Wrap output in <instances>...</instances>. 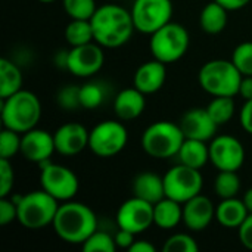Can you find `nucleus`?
Wrapping results in <instances>:
<instances>
[{"mask_svg": "<svg viewBox=\"0 0 252 252\" xmlns=\"http://www.w3.org/2000/svg\"><path fill=\"white\" fill-rule=\"evenodd\" d=\"M90 22L94 41L106 49L124 46L136 31L131 12L118 4L97 6Z\"/></svg>", "mask_w": 252, "mask_h": 252, "instance_id": "obj_1", "label": "nucleus"}, {"mask_svg": "<svg viewBox=\"0 0 252 252\" xmlns=\"http://www.w3.org/2000/svg\"><path fill=\"white\" fill-rule=\"evenodd\" d=\"M65 40L71 47L94 41L90 19H71V22L65 28Z\"/></svg>", "mask_w": 252, "mask_h": 252, "instance_id": "obj_27", "label": "nucleus"}, {"mask_svg": "<svg viewBox=\"0 0 252 252\" xmlns=\"http://www.w3.org/2000/svg\"><path fill=\"white\" fill-rule=\"evenodd\" d=\"M145 106H146L145 93L137 90L134 86L121 90L114 99V112L121 121L136 120L143 114Z\"/></svg>", "mask_w": 252, "mask_h": 252, "instance_id": "obj_20", "label": "nucleus"}, {"mask_svg": "<svg viewBox=\"0 0 252 252\" xmlns=\"http://www.w3.org/2000/svg\"><path fill=\"white\" fill-rule=\"evenodd\" d=\"M134 233H131V232H128V230H126V229H120L117 233H115V236H114V239H115V244H117V247L118 248H123V250H130V247L134 244Z\"/></svg>", "mask_w": 252, "mask_h": 252, "instance_id": "obj_41", "label": "nucleus"}, {"mask_svg": "<svg viewBox=\"0 0 252 252\" xmlns=\"http://www.w3.org/2000/svg\"><path fill=\"white\" fill-rule=\"evenodd\" d=\"M53 152H56V148L52 133L35 127L22 134L21 154L27 161L40 165L41 162L49 161Z\"/></svg>", "mask_w": 252, "mask_h": 252, "instance_id": "obj_15", "label": "nucleus"}, {"mask_svg": "<svg viewBox=\"0 0 252 252\" xmlns=\"http://www.w3.org/2000/svg\"><path fill=\"white\" fill-rule=\"evenodd\" d=\"M185 139L179 124L173 121H157L143 131L140 142L143 151L149 157L167 159L177 157Z\"/></svg>", "mask_w": 252, "mask_h": 252, "instance_id": "obj_6", "label": "nucleus"}, {"mask_svg": "<svg viewBox=\"0 0 252 252\" xmlns=\"http://www.w3.org/2000/svg\"><path fill=\"white\" fill-rule=\"evenodd\" d=\"M232 62L242 75H252V41H244L235 47Z\"/></svg>", "mask_w": 252, "mask_h": 252, "instance_id": "obj_34", "label": "nucleus"}, {"mask_svg": "<svg viewBox=\"0 0 252 252\" xmlns=\"http://www.w3.org/2000/svg\"><path fill=\"white\" fill-rule=\"evenodd\" d=\"M239 121H241V126L242 128L252 134V99L245 100L242 109H241V114H239Z\"/></svg>", "mask_w": 252, "mask_h": 252, "instance_id": "obj_40", "label": "nucleus"}, {"mask_svg": "<svg viewBox=\"0 0 252 252\" xmlns=\"http://www.w3.org/2000/svg\"><path fill=\"white\" fill-rule=\"evenodd\" d=\"M81 247L84 252H114L118 248L114 236L99 230H96Z\"/></svg>", "mask_w": 252, "mask_h": 252, "instance_id": "obj_33", "label": "nucleus"}, {"mask_svg": "<svg viewBox=\"0 0 252 252\" xmlns=\"http://www.w3.org/2000/svg\"><path fill=\"white\" fill-rule=\"evenodd\" d=\"M242 201H244V204H245V207H247L248 213L252 214V188L245 192V195H244Z\"/></svg>", "mask_w": 252, "mask_h": 252, "instance_id": "obj_46", "label": "nucleus"}, {"mask_svg": "<svg viewBox=\"0 0 252 252\" xmlns=\"http://www.w3.org/2000/svg\"><path fill=\"white\" fill-rule=\"evenodd\" d=\"M130 12L136 31L151 35L171 22L173 3L171 0H134Z\"/></svg>", "mask_w": 252, "mask_h": 252, "instance_id": "obj_11", "label": "nucleus"}, {"mask_svg": "<svg viewBox=\"0 0 252 252\" xmlns=\"http://www.w3.org/2000/svg\"><path fill=\"white\" fill-rule=\"evenodd\" d=\"M216 219V207L208 196L196 195L183 204V223L190 232L205 230Z\"/></svg>", "mask_w": 252, "mask_h": 252, "instance_id": "obj_18", "label": "nucleus"}, {"mask_svg": "<svg viewBox=\"0 0 252 252\" xmlns=\"http://www.w3.org/2000/svg\"><path fill=\"white\" fill-rule=\"evenodd\" d=\"M106 97V89L102 83L90 81L80 86V100L81 108L86 109H96L99 108Z\"/></svg>", "mask_w": 252, "mask_h": 252, "instance_id": "obj_30", "label": "nucleus"}, {"mask_svg": "<svg viewBox=\"0 0 252 252\" xmlns=\"http://www.w3.org/2000/svg\"><path fill=\"white\" fill-rule=\"evenodd\" d=\"M12 201L18 207L16 221L30 230H40L46 226H52L61 205L58 199L43 189L15 196Z\"/></svg>", "mask_w": 252, "mask_h": 252, "instance_id": "obj_4", "label": "nucleus"}, {"mask_svg": "<svg viewBox=\"0 0 252 252\" xmlns=\"http://www.w3.org/2000/svg\"><path fill=\"white\" fill-rule=\"evenodd\" d=\"M248 210L242 199L227 198L221 199V202L216 207V219L217 221L227 229H239L241 224L248 217Z\"/></svg>", "mask_w": 252, "mask_h": 252, "instance_id": "obj_22", "label": "nucleus"}, {"mask_svg": "<svg viewBox=\"0 0 252 252\" xmlns=\"http://www.w3.org/2000/svg\"><path fill=\"white\" fill-rule=\"evenodd\" d=\"M190 44V37L188 30L182 24L168 22L154 34H151L149 49L154 59L161 62L173 63L182 59Z\"/></svg>", "mask_w": 252, "mask_h": 252, "instance_id": "obj_7", "label": "nucleus"}, {"mask_svg": "<svg viewBox=\"0 0 252 252\" xmlns=\"http://www.w3.org/2000/svg\"><path fill=\"white\" fill-rule=\"evenodd\" d=\"M216 1L220 3L227 10H239L245 6H248L251 0H216Z\"/></svg>", "mask_w": 252, "mask_h": 252, "instance_id": "obj_43", "label": "nucleus"}, {"mask_svg": "<svg viewBox=\"0 0 252 252\" xmlns=\"http://www.w3.org/2000/svg\"><path fill=\"white\" fill-rule=\"evenodd\" d=\"M68 53L69 50H61L55 55V65L59 68H65L66 69V63H68Z\"/></svg>", "mask_w": 252, "mask_h": 252, "instance_id": "obj_45", "label": "nucleus"}, {"mask_svg": "<svg viewBox=\"0 0 252 252\" xmlns=\"http://www.w3.org/2000/svg\"><path fill=\"white\" fill-rule=\"evenodd\" d=\"M21 142H22V134L3 127L0 133V158L10 159L12 157L19 154Z\"/></svg>", "mask_w": 252, "mask_h": 252, "instance_id": "obj_32", "label": "nucleus"}, {"mask_svg": "<svg viewBox=\"0 0 252 252\" xmlns=\"http://www.w3.org/2000/svg\"><path fill=\"white\" fill-rule=\"evenodd\" d=\"M214 190L221 199L235 198L241 190V179L238 171H219L214 182Z\"/></svg>", "mask_w": 252, "mask_h": 252, "instance_id": "obj_29", "label": "nucleus"}, {"mask_svg": "<svg viewBox=\"0 0 252 252\" xmlns=\"http://www.w3.org/2000/svg\"><path fill=\"white\" fill-rule=\"evenodd\" d=\"M37 1H41V3H52V1H55V0H37Z\"/></svg>", "mask_w": 252, "mask_h": 252, "instance_id": "obj_47", "label": "nucleus"}, {"mask_svg": "<svg viewBox=\"0 0 252 252\" xmlns=\"http://www.w3.org/2000/svg\"><path fill=\"white\" fill-rule=\"evenodd\" d=\"M117 223L120 229H126L134 235L143 233L154 224V205L133 196L118 208Z\"/></svg>", "mask_w": 252, "mask_h": 252, "instance_id": "obj_13", "label": "nucleus"}, {"mask_svg": "<svg viewBox=\"0 0 252 252\" xmlns=\"http://www.w3.org/2000/svg\"><path fill=\"white\" fill-rule=\"evenodd\" d=\"M128 251L131 252H155L157 251V248L151 244V242H148V241H134V244L130 247V250Z\"/></svg>", "mask_w": 252, "mask_h": 252, "instance_id": "obj_44", "label": "nucleus"}, {"mask_svg": "<svg viewBox=\"0 0 252 252\" xmlns=\"http://www.w3.org/2000/svg\"><path fill=\"white\" fill-rule=\"evenodd\" d=\"M105 63V53L102 46L96 41L71 47L68 53L66 69L80 78H89L97 74Z\"/></svg>", "mask_w": 252, "mask_h": 252, "instance_id": "obj_14", "label": "nucleus"}, {"mask_svg": "<svg viewBox=\"0 0 252 252\" xmlns=\"http://www.w3.org/2000/svg\"><path fill=\"white\" fill-rule=\"evenodd\" d=\"M56 102L58 105L65 111H75L81 108L80 100V86H63L56 93Z\"/></svg>", "mask_w": 252, "mask_h": 252, "instance_id": "obj_36", "label": "nucleus"}, {"mask_svg": "<svg viewBox=\"0 0 252 252\" xmlns=\"http://www.w3.org/2000/svg\"><path fill=\"white\" fill-rule=\"evenodd\" d=\"M15 183V173L10 159L0 158V198L9 196L13 189Z\"/></svg>", "mask_w": 252, "mask_h": 252, "instance_id": "obj_37", "label": "nucleus"}, {"mask_svg": "<svg viewBox=\"0 0 252 252\" xmlns=\"http://www.w3.org/2000/svg\"><path fill=\"white\" fill-rule=\"evenodd\" d=\"M128 142V133L124 124L108 120L102 121L90 130L89 149L99 158H111L118 155Z\"/></svg>", "mask_w": 252, "mask_h": 252, "instance_id": "obj_9", "label": "nucleus"}, {"mask_svg": "<svg viewBox=\"0 0 252 252\" xmlns=\"http://www.w3.org/2000/svg\"><path fill=\"white\" fill-rule=\"evenodd\" d=\"M41 118V103L37 94L30 90H19L1 99L3 127L24 134L37 127Z\"/></svg>", "mask_w": 252, "mask_h": 252, "instance_id": "obj_3", "label": "nucleus"}, {"mask_svg": "<svg viewBox=\"0 0 252 252\" xmlns=\"http://www.w3.org/2000/svg\"><path fill=\"white\" fill-rule=\"evenodd\" d=\"M227 12L229 10L223 7L220 3H217L216 0L208 3L199 15V25L202 31L213 35L224 31L227 25Z\"/></svg>", "mask_w": 252, "mask_h": 252, "instance_id": "obj_25", "label": "nucleus"}, {"mask_svg": "<svg viewBox=\"0 0 252 252\" xmlns=\"http://www.w3.org/2000/svg\"><path fill=\"white\" fill-rule=\"evenodd\" d=\"M241 71L235 66V63L226 59H213L202 65L198 74V81L201 87L211 94L216 96H238L239 86L242 81Z\"/></svg>", "mask_w": 252, "mask_h": 252, "instance_id": "obj_5", "label": "nucleus"}, {"mask_svg": "<svg viewBox=\"0 0 252 252\" xmlns=\"http://www.w3.org/2000/svg\"><path fill=\"white\" fill-rule=\"evenodd\" d=\"M238 232H239V241H241V244L247 250L252 251V214H248V217L241 224V227L238 229Z\"/></svg>", "mask_w": 252, "mask_h": 252, "instance_id": "obj_39", "label": "nucleus"}, {"mask_svg": "<svg viewBox=\"0 0 252 252\" xmlns=\"http://www.w3.org/2000/svg\"><path fill=\"white\" fill-rule=\"evenodd\" d=\"M22 72L10 59H0V99H6L22 90Z\"/></svg>", "mask_w": 252, "mask_h": 252, "instance_id": "obj_26", "label": "nucleus"}, {"mask_svg": "<svg viewBox=\"0 0 252 252\" xmlns=\"http://www.w3.org/2000/svg\"><path fill=\"white\" fill-rule=\"evenodd\" d=\"M198 250L199 247L196 241L188 233H176L170 236L162 247L164 252H196Z\"/></svg>", "mask_w": 252, "mask_h": 252, "instance_id": "obj_35", "label": "nucleus"}, {"mask_svg": "<svg viewBox=\"0 0 252 252\" xmlns=\"http://www.w3.org/2000/svg\"><path fill=\"white\" fill-rule=\"evenodd\" d=\"M90 131L80 123L62 124L55 133V148L56 152L63 157H74L89 148Z\"/></svg>", "mask_w": 252, "mask_h": 252, "instance_id": "obj_16", "label": "nucleus"}, {"mask_svg": "<svg viewBox=\"0 0 252 252\" xmlns=\"http://www.w3.org/2000/svg\"><path fill=\"white\" fill-rule=\"evenodd\" d=\"M52 227L63 242L83 245L97 230V217L89 205L66 201L59 205Z\"/></svg>", "mask_w": 252, "mask_h": 252, "instance_id": "obj_2", "label": "nucleus"}, {"mask_svg": "<svg viewBox=\"0 0 252 252\" xmlns=\"http://www.w3.org/2000/svg\"><path fill=\"white\" fill-rule=\"evenodd\" d=\"M235 109L236 105L233 96H216L207 106V111L219 127L227 124L233 118Z\"/></svg>", "mask_w": 252, "mask_h": 252, "instance_id": "obj_28", "label": "nucleus"}, {"mask_svg": "<svg viewBox=\"0 0 252 252\" xmlns=\"http://www.w3.org/2000/svg\"><path fill=\"white\" fill-rule=\"evenodd\" d=\"M177 158L180 164L201 170L210 161V145L198 139H185Z\"/></svg>", "mask_w": 252, "mask_h": 252, "instance_id": "obj_24", "label": "nucleus"}, {"mask_svg": "<svg viewBox=\"0 0 252 252\" xmlns=\"http://www.w3.org/2000/svg\"><path fill=\"white\" fill-rule=\"evenodd\" d=\"M164 186L167 198L185 204L202 192L204 177L199 170L179 162L165 173Z\"/></svg>", "mask_w": 252, "mask_h": 252, "instance_id": "obj_10", "label": "nucleus"}, {"mask_svg": "<svg viewBox=\"0 0 252 252\" xmlns=\"http://www.w3.org/2000/svg\"><path fill=\"white\" fill-rule=\"evenodd\" d=\"M210 161L219 171H238L245 162V148L235 136H217L210 143Z\"/></svg>", "mask_w": 252, "mask_h": 252, "instance_id": "obj_12", "label": "nucleus"}, {"mask_svg": "<svg viewBox=\"0 0 252 252\" xmlns=\"http://www.w3.org/2000/svg\"><path fill=\"white\" fill-rule=\"evenodd\" d=\"M179 126L186 139H198L204 142L214 139L219 128L207 108H193L186 111L180 118Z\"/></svg>", "mask_w": 252, "mask_h": 252, "instance_id": "obj_17", "label": "nucleus"}, {"mask_svg": "<svg viewBox=\"0 0 252 252\" xmlns=\"http://www.w3.org/2000/svg\"><path fill=\"white\" fill-rule=\"evenodd\" d=\"M133 195L155 205L162 198H165V186H164V177L155 174V173H140L134 177L133 185Z\"/></svg>", "mask_w": 252, "mask_h": 252, "instance_id": "obj_21", "label": "nucleus"}, {"mask_svg": "<svg viewBox=\"0 0 252 252\" xmlns=\"http://www.w3.org/2000/svg\"><path fill=\"white\" fill-rule=\"evenodd\" d=\"M165 78H167L165 63L158 59H152L142 63L136 69L133 77V86L145 94H152L161 90V87L165 83Z\"/></svg>", "mask_w": 252, "mask_h": 252, "instance_id": "obj_19", "label": "nucleus"}, {"mask_svg": "<svg viewBox=\"0 0 252 252\" xmlns=\"http://www.w3.org/2000/svg\"><path fill=\"white\" fill-rule=\"evenodd\" d=\"M183 221V204L162 198L154 205V224L159 229H174Z\"/></svg>", "mask_w": 252, "mask_h": 252, "instance_id": "obj_23", "label": "nucleus"}, {"mask_svg": "<svg viewBox=\"0 0 252 252\" xmlns=\"http://www.w3.org/2000/svg\"><path fill=\"white\" fill-rule=\"evenodd\" d=\"M18 219V207L7 196L0 198V224L6 226Z\"/></svg>", "mask_w": 252, "mask_h": 252, "instance_id": "obj_38", "label": "nucleus"}, {"mask_svg": "<svg viewBox=\"0 0 252 252\" xmlns=\"http://www.w3.org/2000/svg\"><path fill=\"white\" fill-rule=\"evenodd\" d=\"M62 4L71 19H92L97 9L96 0H62Z\"/></svg>", "mask_w": 252, "mask_h": 252, "instance_id": "obj_31", "label": "nucleus"}, {"mask_svg": "<svg viewBox=\"0 0 252 252\" xmlns=\"http://www.w3.org/2000/svg\"><path fill=\"white\" fill-rule=\"evenodd\" d=\"M239 96H242L245 100L252 99V75H244L241 86H239Z\"/></svg>", "mask_w": 252, "mask_h": 252, "instance_id": "obj_42", "label": "nucleus"}, {"mask_svg": "<svg viewBox=\"0 0 252 252\" xmlns=\"http://www.w3.org/2000/svg\"><path fill=\"white\" fill-rule=\"evenodd\" d=\"M40 168V185L43 190L59 202L72 201L75 198L80 189V182L72 170L65 165L53 164L50 159L41 162Z\"/></svg>", "mask_w": 252, "mask_h": 252, "instance_id": "obj_8", "label": "nucleus"}]
</instances>
